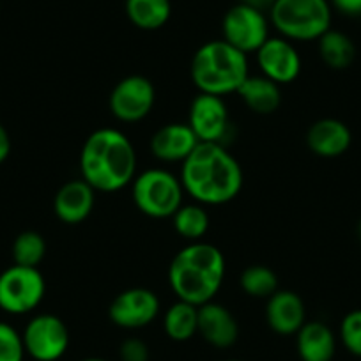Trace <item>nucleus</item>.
<instances>
[{"label": "nucleus", "mask_w": 361, "mask_h": 361, "mask_svg": "<svg viewBox=\"0 0 361 361\" xmlns=\"http://www.w3.org/2000/svg\"><path fill=\"white\" fill-rule=\"evenodd\" d=\"M266 322L276 335H296L307 322V310L300 294L279 289L273 296L267 298Z\"/></svg>", "instance_id": "nucleus-15"}, {"label": "nucleus", "mask_w": 361, "mask_h": 361, "mask_svg": "<svg viewBox=\"0 0 361 361\" xmlns=\"http://www.w3.org/2000/svg\"><path fill=\"white\" fill-rule=\"evenodd\" d=\"M353 144V133L345 123L333 117L319 119L308 128L307 145L319 158H338Z\"/></svg>", "instance_id": "nucleus-17"}, {"label": "nucleus", "mask_w": 361, "mask_h": 361, "mask_svg": "<svg viewBox=\"0 0 361 361\" xmlns=\"http://www.w3.org/2000/svg\"><path fill=\"white\" fill-rule=\"evenodd\" d=\"M319 55L328 68L342 71L354 62L356 57V47L347 34L340 30L329 29L317 39Z\"/></svg>", "instance_id": "nucleus-23"}, {"label": "nucleus", "mask_w": 361, "mask_h": 361, "mask_svg": "<svg viewBox=\"0 0 361 361\" xmlns=\"http://www.w3.org/2000/svg\"><path fill=\"white\" fill-rule=\"evenodd\" d=\"M190 73L200 92L224 98L238 92L248 78V55L224 39L209 41L195 51Z\"/></svg>", "instance_id": "nucleus-4"}, {"label": "nucleus", "mask_w": 361, "mask_h": 361, "mask_svg": "<svg viewBox=\"0 0 361 361\" xmlns=\"http://www.w3.org/2000/svg\"><path fill=\"white\" fill-rule=\"evenodd\" d=\"M239 286L246 296L267 300L279 290V276L271 267L255 264V266H248L243 271Z\"/></svg>", "instance_id": "nucleus-25"}, {"label": "nucleus", "mask_w": 361, "mask_h": 361, "mask_svg": "<svg viewBox=\"0 0 361 361\" xmlns=\"http://www.w3.org/2000/svg\"><path fill=\"white\" fill-rule=\"evenodd\" d=\"M243 4L250 6V8L253 9H259V11L262 13H269L271 8H273V4H275L276 0H241Z\"/></svg>", "instance_id": "nucleus-32"}, {"label": "nucleus", "mask_w": 361, "mask_h": 361, "mask_svg": "<svg viewBox=\"0 0 361 361\" xmlns=\"http://www.w3.org/2000/svg\"><path fill=\"white\" fill-rule=\"evenodd\" d=\"M357 239L361 241V220H360V224H357Z\"/></svg>", "instance_id": "nucleus-34"}, {"label": "nucleus", "mask_w": 361, "mask_h": 361, "mask_svg": "<svg viewBox=\"0 0 361 361\" xmlns=\"http://www.w3.org/2000/svg\"><path fill=\"white\" fill-rule=\"evenodd\" d=\"M25 356L22 333L8 322L0 321V361H23Z\"/></svg>", "instance_id": "nucleus-27"}, {"label": "nucleus", "mask_w": 361, "mask_h": 361, "mask_svg": "<svg viewBox=\"0 0 361 361\" xmlns=\"http://www.w3.org/2000/svg\"><path fill=\"white\" fill-rule=\"evenodd\" d=\"M296 349L301 361H333L336 336L324 322L307 321L296 333Z\"/></svg>", "instance_id": "nucleus-19"}, {"label": "nucleus", "mask_w": 361, "mask_h": 361, "mask_svg": "<svg viewBox=\"0 0 361 361\" xmlns=\"http://www.w3.org/2000/svg\"><path fill=\"white\" fill-rule=\"evenodd\" d=\"M267 16L289 41H317L331 29L329 0H276Z\"/></svg>", "instance_id": "nucleus-5"}, {"label": "nucleus", "mask_w": 361, "mask_h": 361, "mask_svg": "<svg viewBox=\"0 0 361 361\" xmlns=\"http://www.w3.org/2000/svg\"><path fill=\"white\" fill-rule=\"evenodd\" d=\"M124 11L128 20L140 30H158L172 16L170 0H126Z\"/></svg>", "instance_id": "nucleus-21"}, {"label": "nucleus", "mask_w": 361, "mask_h": 361, "mask_svg": "<svg viewBox=\"0 0 361 361\" xmlns=\"http://www.w3.org/2000/svg\"><path fill=\"white\" fill-rule=\"evenodd\" d=\"M47 283L37 267L15 266L0 273V310L25 315L36 310L44 300Z\"/></svg>", "instance_id": "nucleus-7"}, {"label": "nucleus", "mask_w": 361, "mask_h": 361, "mask_svg": "<svg viewBox=\"0 0 361 361\" xmlns=\"http://www.w3.org/2000/svg\"><path fill=\"white\" fill-rule=\"evenodd\" d=\"M199 335L216 349H228L239 338V322L227 307L209 301L199 307Z\"/></svg>", "instance_id": "nucleus-16"}, {"label": "nucleus", "mask_w": 361, "mask_h": 361, "mask_svg": "<svg viewBox=\"0 0 361 361\" xmlns=\"http://www.w3.org/2000/svg\"><path fill=\"white\" fill-rule=\"evenodd\" d=\"M159 308L161 305L154 290L133 287L114 298L109 307V317L117 328L142 329L158 317Z\"/></svg>", "instance_id": "nucleus-12"}, {"label": "nucleus", "mask_w": 361, "mask_h": 361, "mask_svg": "<svg viewBox=\"0 0 361 361\" xmlns=\"http://www.w3.org/2000/svg\"><path fill=\"white\" fill-rule=\"evenodd\" d=\"M340 342L353 356L361 357V308L349 312L340 322Z\"/></svg>", "instance_id": "nucleus-28"}, {"label": "nucleus", "mask_w": 361, "mask_h": 361, "mask_svg": "<svg viewBox=\"0 0 361 361\" xmlns=\"http://www.w3.org/2000/svg\"><path fill=\"white\" fill-rule=\"evenodd\" d=\"M80 172L96 192L114 193L131 185L137 176V152L130 138L114 128L87 137L80 152Z\"/></svg>", "instance_id": "nucleus-2"}, {"label": "nucleus", "mask_w": 361, "mask_h": 361, "mask_svg": "<svg viewBox=\"0 0 361 361\" xmlns=\"http://www.w3.org/2000/svg\"><path fill=\"white\" fill-rule=\"evenodd\" d=\"M156 103V89L149 78L130 75L117 82L110 92V112L121 123H140L152 112Z\"/></svg>", "instance_id": "nucleus-10"}, {"label": "nucleus", "mask_w": 361, "mask_h": 361, "mask_svg": "<svg viewBox=\"0 0 361 361\" xmlns=\"http://www.w3.org/2000/svg\"><path fill=\"white\" fill-rule=\"evenodd\" d=\"M255 55L260 75L273 80L279 85L293 83L300 76L301 57L293 41L286 37H269L255 51Z\"/></svg>", "instance_id": "nucleus-13"}, {"label": "nucleus", "mask_w": 361, "mask_h": 361, "mask_svg": "<svg viewBox=\"0 0 361 361\" xmlns=\"http://www.w3.org/2000/svg\"><path fill=\"white\" fill-rule=\"evenodd\" d=\"M47 255V243L39 232L25 231L13 243V260L18 266L37 267Z\"/></svg>", "instance_id": "nucleus-26"}, {"label": "nucleus", "mask_w": 361, "mask_h": 361, "mask_svg": "<svg viewBox=\"0 0 361 361\" xmlns=\"http://www.w3.org/2000/svg\"><path fill=\"white\" fill-rule=\"evenodd\" d=\"M172 221L173 228L180 238H185L190 243H195L207 234L211 218L202 204H186L176 211Z\"/></svg>", "instance_id": "nucleus-24"}, {"label": "nucleus", "mask_w": 361, "mask_h": 361, "mask_svg": "<svg viewBox=\"0 0 361 361\" xmlns=\"http://www.w3.org/2000/svg\"><path fill=\"white\" fill-rule=\"evenodd\" d=\"M22 338L27 356L36 361H59L71 342L66 322L54 314H39L30 319Z\"/></svg>", "instance_id": "nucleus-9"}, {"label": "nucleus", "mask_w": 361, "mask_h": 361, "mask_svg": "<svg viewBox=\"0 0 361 361\" xmlns=\"http://www.w3.org/2000/svg\"><path fill=\"white\" fill-rule=\"evenodd\" d=\"M269 16L250 6H232L221 20L224 41L238 48L243 54H255L269 39Z\"/></svg>", "instance_id": "nucleus-8"}, {"label": "nucleus", "mask_w": 361, "mask_h": 361, "mask_svg": "<svg viewBox=\"0 0 361 361\" xmlns=\"http://www.w3.org/2000/svg\"><path fill=\"white\" fill-rule=\"evenodd\" d=\"M224 361H241V360H224Z\"/></svg>", "instance_id": "nucleus-35"}, {"label": "nucleus", "mask_w": 361, "mask_h": 361, "mask_svg": "<svg viewBox=\"0 0 361 361\" xmlns=\"http://www.w3.org/2000/svg\"><path fill=\"white\" fill-rule=\"evenodd\" d=\"M165 335L173 342H188L199 335V307L177 300L163 315Z\"/></svg>", "instance_id": "nucleus-22"}, {"label": "nucleus", "mask_w": 361, "mask_h": 361, "mask_svg": "<svg viewBox=\"0 0 361 361\" xmlns=\"http://www.w3.org/2000/svg\"><path fill=\"white\" fill-rule=\"evenodd\" d=\"M9 154H11V138L4 124L0 123V165L9 158Z\"/></svg>", "instance_id": "nucleus-31"}, {"label": "nucleus", "mask_w": 361, "mask_h": 361, "mask_svg": "<svg viewBox=\"0 0 361 361\" xmlns=\"http://www.w3.org/2000/svg\"><path fill=\"white\" fill-rule=\"evenodd\" d=\"M225 273L227 264L221 250L195 241L176 253L169 266V283L177 300L202 307L220 293Z\"/></svg>", "instance_id": "nucleus-3"}, {"label": "nucleus", "mask_w": 361, "mask_h": 361, "mask_svg": "<svg viewBox=\"0 0 361 361\" xmlns=\"http://www.w3.org/2000/svg\"><path fill=\"white\" fill-rule=\"evenodd\" d=\"M243 169L221 144L199 142L180 166V185L197 204L221 206L241 193Z\"/></svg>", "instance_id": "nucleus-1"}, {"label": "nucleus", "mask_w": 361, "mask_h": 361, "mask_svg": "<svg viewBox=\"0 0 361 361\" xmlns=\"http://www.w3.org/2000/svg\"><path fill=\"white\" fill-rule=\"evenodd\" d=\"M199 144V138L192 128L180 123H170L156 130L151 137V152L159 161L177 163L185 161Z\"/></svg>", "instance_id": "nucleus-18"}, {"label": "nucleus", "mask_w": 361, "mask_h": 361, "mask_svg": "<svg viewBox=\"0 0 361 361\" xmlns=\"http://www.w3.org/2000/svg\"><path fill=\"white\" fill-rule=\"evenodd\" d=\"M80 361H110V360H105V357H85V360H80Z\"/></svg>", "instance_id": "nucleus-33"}, {"label": "nucleus", "mask_w": 361, "mask_h": 361, "mask_svg": "<svg viewBox=\"0 0 361 361\" xmlns=\"http://www.w3.org/2000/svg\"><path fill=\"white\" fill-rule=\"evenodd\" d=\"M188 126L199 142L225 145L231 131V116L224 98L199 92L190 105Z\"/></svg>", "instance_id": "nucleus-11"}, {"label": "nucleus", "mask_w": 361, "mask_h": 361, "mask_svg": "<svg viewBox=\"0 0 361 361\" xmlns=\"http://www.w3.org/2000/svg\"><path fill=\"white\" fill-rule=\"evenodd\" d=\"M185 190L172 172L163 169H149L135 176L131 183V197L140 213L163 220L172 218L183 206Z\"/></svg>", "instance_id": "nucleus-6"}, {"label": "nucleus", "mask_w": 361, "mask_h": 361, "mask_svg": "<svg viewBox=\"0 0 361 361\" xmlns=\"http://www.w3.org/2000/svg\"><path fill=\"white\" fill-rule=\"evenodd\" d=\"M119 361H149V347L140 338H126L119 347Z\"/></svg>", "instance_id": "nucleus-29"}, {"label": "nucleus", "mask_w": 361, "mask_h": 361, "mask_svg": "<svg viewBox=\"0 0 361 361\" xmlns=\"http://www.w3.org/2000/svg\"><path fill=\"white\" fill-rule=\"evenodd\" d=\"M329 4L342 15L361 16V0H329Z\"/></svg>", "instance_id": "nucleus-30"}, {"label": "nucleus", "mask_w": 361, "mask_h": 361, "mask_svg": "<svg viewBox=\"0 0 361 361\" xmlns=\"http://www.w3.org/2000/svg\"><path fill=\"white\" fill-rule=\"evenodd\" d=\"M282 85L262 75H248V78L238 89L239 98L252 112L269 116L282 105Z\"/></svg>", "instance_id": "nucleus-20"}, {"label": "nucleus", "mask_w": 361, "mask_h": 361, "mask_svg": "<svg viewBox=\"0 0 361 361\" xmlns=\"http://www.w3.org/2000/svg\"><path fill=\"white\" fill-rule=\"evenodd\" d=\"M96 190L83 179L68 180L54 199V213L62 224L78 225L90 216L96 204Z\"/></svg>", "instance_id": "nucleus-14"}]
</instances>
